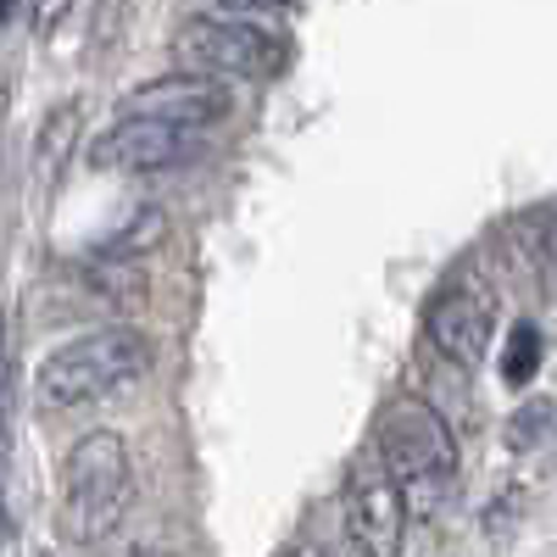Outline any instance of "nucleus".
<instances>
[{"instance_id": "obj_1", "label": "nucleus", "mask_w": 557, "mask_h": 557, "mask_svg": "<svg viewBox=\"0 0 557 557\" xmlns=\"http://www.w3.org/2000/svg\"><path fill=\"white\" fill-rule=\"evenodd\" d=\"M134 507V462L117 430H89L62 457L57 524L73 546H101Z\"/></svg>"}, {"instance_id": "obj_2", "label": "nucleus", "mask_w": 557, "mask_h": 557, "mask_svg": "<svg viewBox=\"0 0 557 557\" xmlns=\"http://www.w3.org/2000/svg\"><path fill=\"white\" fill-rule=\"evenodd\" d=\"M374 446L407 491L412 519H430L457 480V435L424 396H391L374 418Z\"/></svg>"}, {"instance_id": "obj_3", "label": "nucleus", "mask_w": 557, "mask_h": 557, "mask_svg": "<svg viewBox=\"0 0 557 557\" xmlns=\"http://www.w3.org/2000/svg\"><path fill=\"white\" fill-rule=\"evenodd\" d=\"M146 368H151V341L139 330H96V335H78V341L57 346L39 362L34 396L51 412H73V407L107 401L112 391L134 385Z\"/></svg>"}, {"instance_id": "obj_4", "label": "nucleus", "mask_w": 557, "mask_h": 557, "mask_svg": "<svg viewBox=\"0 0 557 557\" xmlns=\"http://www.w3.org/2000/svg\"><path fill=\"white\" fill-rule=\"evenodd\" d=\"M173 57L201 78H268L285 67V39L240 17H190L173 34Z\"/></svg>"}, {"instance_id": "obj_5", "label": "nucleus", "mask_w": 557, "mask_h": 557, "mask_svg": "<svg viewBox=\"0 0 557 557\" xmlns=\"http://www.w3.org/2000/svg\"><path fill=\"white\" fill-rule=\"evenodd\" d=\"M341 507H346V535H351V546L362 557H401L412 507H407L401 480L391 474V462L380 457V446H368V451L351 457Z\"/></svg>"}, {"instance_id": "obj_6", "label": "nucleus", "mask_w": 557, "mask_h": 557, "mask_svg": "<svg viewBox=\"0 0 557 557\" xmlns=\"http://www.w3.org/2000/svg\"><path fill=\"white\" fill-rule=\"evenodd\" d=\"M201 146V128H184V123H162L146 112H123L101 139H89V168L101 173H157L173 168L184 157H196Z\"/></svg>"}, {"instance_id": "obj_7", "label": "nucleus", "mask_w": 557, "mask_h": 557, "mask_svg": "<svg viewBox=\"0 0 557 557\" xmlns=\"http://www.w3.org/2000/svg\"><path fill=\"white\" fill-rule=\"evenodd\" d=\"M424 335H430V346H435L446 362L480 368L485 351H491V301H485L480 290H469V285L435 296L430 312H424Z\"/></svg>"}, {"instance_id": "obj_8", "label": "nucleus", "mask_w": 557, "mask_h": 557, "mask_svg": "<svg viewBox=\"0 0 557 557\" xmlns=\"http://www.w3.org/2000/svg\"><path fill=\"white\" fill-rule=\"evenodd\" d=\"M228 89L223 78H201V73H178V78H157L146 89L128 96V112H146V117H162V123H184V128H212L228 117Z\"/></svg>"}, {"instance_id": "obj_9", "label": "nucleus", "mask_w": 557, "mask_h": 557, "mask_svg": "<svg viewBox=\"0 0 557 557\" xmlns=\"http://www.w3.org/2000/svg\"><path fill=\"white\" fill-rule=\"evenodd\" d=\"M84 146V107L78 101H62L57 112H45L39 134H34V178L51 190V184L67 173L73 151Z\"/></svg>"}, {"instance_id": "obj_10", "label": "nucleus", "mask_w": 557, "mask_h": 557, "mask_svg": "<svg viewBox=\"0 0 557 557\" xmlns=\"http://www.w3.org/2000/svg\"><path fill=\"white\" fill-rule=\"evenodd\" d=\"M541 351H546V341H541L535 323H513V330H507V346H502V380L530 385L535 368H541Z\"/></svg>"}, {"instance_id": "obj_11", "label": "nucleus", "mask_w": 557, "mask_h": 557, "mask_svg": "<svg viewBox=\"0 0 557 557\" xmlns=\"http://www.w3.org/2000/svg\"><path fill=\"white\" fill-rule=\"evenodd\" d=\"M552 430H557V401H524L513 418H507V446L513 451L552 446Z\"/></svg>"}, {"instance_id": "obj_12", "label": "nucleus", "mask_w": 557, "mask_h": 557, "mask_svg": "<svg viewBox=\"0 0 557 557\" xmlns=\"http://www.w3.org/2000/svg\"><path fill=\"white\" fill-rule=\"evenodd\" d=\"M162 235H168V218L157 212V207H146V212H134V223H123L117 235L101 246V257H134V251H157L162 246Z\"/></svg>"}, {"instance_id": "obj_13", "label": "nucleus", "mask_w": 557, "mask_h": 557, "mask_svg": "<svg viewBox=\"0 0 557 557\" xmlns=\"http://www.w3.org/2000/svg\"><path fill=\"white\" fill-rule=\"evenodd\" d=\"M73 7H78V0H34V34L51 39V34L73 17Z\"/></svg>"}, {"instance_id": "obj_14", "label": "nucleus", "mask_w": 557, "mask_h": 557, "mask_svg": "<svg viewBox=\"0 0 557 557\" xmlns=\"http://www.w3.org/2000/svg\"><path fill=\"white\" fill-rule=\"evenodd\" d=\"M285 557H323V546H290Z\"/></svg>"}, {"instance_id": "obj_15", "label": "nucleus", "mask_w": 557, "mask_h": 557, "mask_svg": "<svg viewBox=\"0 0 557 557\" xmlns=\"http://www.w3.org/2000/svg\"><path fill=\"white\" fill-rule=\"evenodd\" d=\"M223 7H228V12H246V7H257V0H223Z\"/></svg>"}, {"instance_id": "obj_16", "label": "nucleus", "mask_w": 557, "mask_h": 557, "mask_svg": "<svg viewBox=\"0 0 557 557\" xmlns=\"http://www.w3.org/2000/svg\"><path fill=\"white\" fill-rule=\"evenodd\" d=\"M134 557H173V552H157V546H151V552H134Z\"/></svg>"}, {"instance_id": "obj_17", "label": "nucleus", "mask_w": 557, "mask_h": 557, "mask_svg": "<svg viewBox=\"0 0 557 557\" xmlns=\"http://www.w3.org/2000/svg\"><path fill=\"white\" fill-rule=\"evenodd\" d=\"M257 7H285V0H257Z\"/></svg>"}, {"instance_id": "obj_18", "label": "nucleus", "mask_w": 557, "mask_h": 557, "mask_svg": "<svg viewBox=\"0 0 557 557\" xmlns=\"http://www.w3.org/2000/svg\"><path fill=\"white\" fill-rule=\"evenodd\" d=\"M552 451H557V430H552Z\"/></svg>"}]
</instances>
